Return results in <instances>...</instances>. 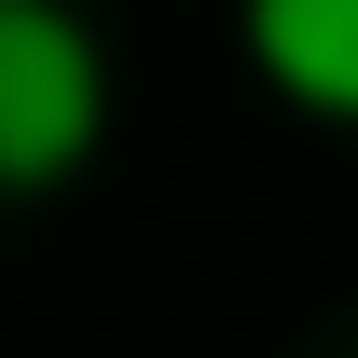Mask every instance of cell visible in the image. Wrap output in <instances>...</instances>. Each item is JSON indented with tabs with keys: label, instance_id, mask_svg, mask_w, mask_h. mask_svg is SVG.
Masks as SVG:
<instances>
[{
	"label": "cell",
	"instance_id": "cell-1",
	"mask_svg": "<svg viewBox=\"0 0 358 358\" xmlns=\"http://www.w3.org/2000/svg\"><path fill=\"white\" fill-rule=\"evenodd\" d=\"M110 138V55L69 0H0V193H55Z\"/></svg>",
	"mask_w": 358,
	"mask_h": 358
},
{
	"label": "cell",
	"instance_id": "cell-2",
	"mask_svg": "<svg viewBox=\"0 0 358 358\" xmlns=\"http://www.w3.org/2000/svg\"><path fill=\"white\" fill-rule=\"evenodd\" d=\"M248 55L289 110L358 124V0H248Z\"/></svg>",
	"mask_w": 358,
	"mask_h": 358
}]
</instances>
